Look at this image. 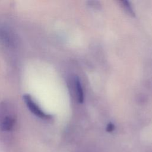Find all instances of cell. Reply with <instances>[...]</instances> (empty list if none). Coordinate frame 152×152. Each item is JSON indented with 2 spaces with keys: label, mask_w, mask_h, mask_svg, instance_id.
<instances>
[{
  "label": "cell",
  "mask_w": 152,
  "mask_h": 152,
  "mask_svg": "<svg viewBox=\"0 0 152 152\" xmlns=\"http://www.w3.org/2000/svg\"><path fill=\"white\" fill-rule=\"evenodd\" d=\"M75 87H76V93H77L78 101L80 103H81L84 100V97H83L84 95H83V89H82L80 82L78 78H77L75 80Z\"/></svg>",
  "instance_id": "3957f363"
},
{
  "label": "cell",
  "mask_w": 152,
  "mask_h": 152,
  "mask_svg": "<svg viewBox=\"0 0 152 152\" xmlns=\"http://www.w3.org/2000/svg\"><path fill=\"white\" fill-rule=\"evenodd\" d=\"M23 100L28 109L36 116L43 119L51 118V115L45 113L29 94H24L23 96Z\"/></svg>",
  "instance_id": "7a4b0ae2"
},
{
  "label": "cell",
  "mask_w": 152,
  "mask_h": 152,
  "mask_svg": "<svg viewBox=\"0 0 152 152\" xmlns=\"http://www.w3.org/2000/svg\"><path fill=\"white\" fill-rule=\"evenodd\" d=\"M0 112L2 113L1 114L0 127L2 131H10L15 123L14 115L11 110V106L8 104L4 103L0 107Z\"/></svg>",
  "instance_id": "6da1fadb"
},
{
  "label": "cell",
  "mask_w": 152,
  "mask_h": 152,
  "mask_svg": "<svg viewBox=\"0 0 152 152\" xmlns=\"http://www.w3.org/2000/svg\"><path fill=\"white\" fill-rule=\"evenodd\" d=\"M114 128H115V126H114L113 124L112 123H110L107 126V131H109V132L112 131L114 129Z\"/></svg>",
  "instance_id": "5b68a950"
},
{
  "label": "cell",
  "mask_w": 152,
  "mask_h": 152,
  "mask_svg": "<svg viewBox=\"0 0 152 152\" xmlns=\"http://www.w3.org/2000/svg\"><path fill=\"white\" fill-rule=\"evenodd\" d=\"M121 2H122V5H123V6H124V8L126 10V11H127L128 12H129L131 15H134V12L132 9L131 5H129V2H128V1H122Z\"/></svg>",
  "instance_id": "277c9868"
}]
</instances>
